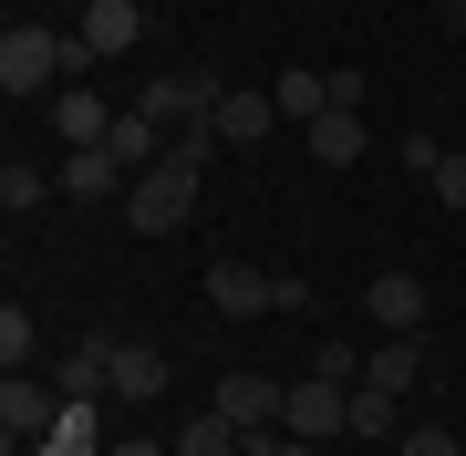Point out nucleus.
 Listing matches in <instances>:
<instances>
[{"label":"nucleus","instance_id":"nucleus-1","mask_svg":"<svg viewBox=\"0 0 466 456\" xmlns=\"http://www.w3.org/2000/svg\"><path fill=\"white\" fill-rule=\"evenodd\" d=\"M63 84H73V32L11 21V32H0V94H11V104H52Z\"/></svg>","mask_w":466,"mask_h":456},{"label":"nucleus","instance_id":"nucleus-2","mask_svg":"<svg viewBox=\"0 0 466 456\" xmlns=\"http://www.w3.org/2000/svg\"><path fill=\"white\" fill-rule=\"evenodd\" d=\"M311 290H300L290 270H249V259H218L208 270V311L218 321H269V311H300Z\"/></svg>","mask_w":466,"mask_h":456},{"label":"nucleus","instance_id":"nucleus-3","mask_svg":"<svg viewBox=\"0 0 466 456\" xmlns=\"http://www.w3.org/2000/svg\"><path fill=\"white\" fill-rule=\"evenodd\" d=\"M280 436H311V446L352 436V384H332V373H311V384H290V405H280Z\"/></svg>","mask_w":466,"mask_h":456},{"label":"nucleus","instance_id":"nucleus-4","mask_svg":"<svg viewBox=\"0 0 466 456\" xmlns=\"http://www.w3.org/2000/svg\"><path fill=\"white\" fill-rule=\"evenodd\" d=\"M52 425H63V384L0 373V436H11V446H52Z\"/></svg>","mask_w":466,"mask_h":456},{"label":"nucleus","instance_id":"nucleus-5","mask_svg":"<svg viewBox=\"0 0 466 456\" xmlns=\"http://www.w3.org/2000/svg\"><path fill=\"white\" fill-rule=\"evenodd\" d=\"M218 94H228L218 73H156V84L135 94V104H146V115L177 136V125H218Z\"/></svg>","mask_w":466,"mask_h":456},{"label":"nucleus","instance_id":"nucleus-6","mask_svg":"<svg viewBox=\"0 0 466 456\" xmlns=\"http://www.w3.org/2000/svg\"><path fill=\"white\" fill-rule=\"evenodd\" d=\"M52 177H63V198H94V208H125V156L115 146H63V156H52Z\"/></svg>","mask_w":466,"mask_h":456},{"label":"nucleus","instance_id":"nucleus-7","mask_svg":"<svg viewBox=\"0 0 466 456\" xmlns=\"http://www.w3.org/2000/svg\"><path fill=\"white\" fill-rule=\"evenodd\" d=\"M167 384H177V373H167L156 342H104V394H115V405H156Z\"/></svg>","mask_w":466,"mask_h":456},{"label":"nucleus","instance_id":"nucleus-8","mask_svg":"<svg viewBox=\"0 0 466 456\" xmlns=\"http://www.w3.org/2000/svg\"><path fill=\"white\" fill-rule=\"evenodd\" d=\"M208 405L228 415L238 436H280V405H290V384H269V373H228V384H218Z\"/></svg>","mask_w":466,"mask_h":456},{"label":"nucleus","instance_id":"nucleus-9","mask_svg":"<svg viewBox=\"0 0 466 456\" xmlns=\"http://www.w3.org/2000/svg\"><path fill=\"white\" fill-rule=\"evenodd\" d=\"M363 311H373V332H425V321H435V290H425L415 270H383V280L363 290Z\"/></svg>","mask_w":466,"mask_h":456},{"label":"nucleus","instance_id":"nucleus-10","mask_svg":"<svg viewBox=\"0 0 466 456\" xmlns=\"http://www.w3.org/2000/svg\"><path fill=\"white\" fill-rule=\"evenodd\" d=\"M363 384H373V394H394V405H404V394L425 384V332H383L373 353H363Z\"/></svg>","mask_w":466,"mask_h":456},{"label":"nucleus","instance_id":"nucleus-11","mask_svg":"<svg viewBox=\"0 0 466 456\" xmlns=\"http://www.w3.org/2000/svg\"><path fill=\"white\" fill-rule=\"evenodd\" d=\"M269 104H280V125H321L332 115V73H311V63L269 73Z\"/></svg>","mask_w":466,"mask_h":456},{"label":"nucleus","instance_id":"nucleus-12","mask_svg":"<svg viewBox=\"0 0 466 456\" xmlns=\"http://www.w3.org/2000/svg\"><path fill=\"white\" fill-rule=\"evenodd\" d=\"M52 136H63V146H104V136H115L104 94L94 84H63V94H52Z\"/></svg>","mask_w":466,"mask_h":456},{"label":"nucleus","instance_id":"nucleus-13","mask_svg":"<svg viewBox=\"0 0 466 456\" xmlns=\"http://www.w3.org/2000/svg\"><path fill=\"white\" fill-rule=\"evenodd\" d=\"M104 146L125 156V177H146V167H167V146H177V136H167V125L146 115V104H125V115H115V136H104Z\"/></svg>","mask_w":466,"mask_h":456},{"label":"nucleus","instance_id":"nucleus-14","mask_svg":"<svg viewBox=\"0 0 466 456\" xmlns=\"http://www.w3.org/2000/svg\"><path fill=\"white\" fill-rule=\"evenodd\" d=\"M84 42L104 52V63L135 52V42H146V0H94V11H84Z\"/></svg>","mask_w":466,"mask_h":456},{"label":"nucleus","instance_id":"nucleus-15","mask_svg":"<svg viewBox=\"0 0 466 456\" xmlns=\"http://www.w3.org/2000/svg\"><path fill=\"white\" fill-rule=\"evenodd\" d=\"M269 125H280V104H269V94H218V146H259L269 136Z\"/></svg>","mask_w":466,"mask_h":456},{"label":"nucleus","instance_id":"nucleus-16","mask_svg":"<svg viewBox=\"0 0 466 456\" xmlns=\"http://www.w3.org/2000/svg\"><path fill=\"white\" fill-rule=\"evenodd\" d=\"M300 146H311V167H352L373 136H363V115H321V125H300Z\"/></svg>","mask_w":466,"mask_h":456},{"label":"nucleus","instance_id":"nucleus-17","mask_svg":"<svg viewBox=\"0 0 466 456\" xmlns=\"http://www.w3.org/2000/svg\"><path fill=\"white\" fill-rule=\"evenodd\" d=\"M238 446H249V436H238V425L218 415V405H198V415L177 425V456H238Z\"/></svg>","mask_w":466,"mask_h":456},{"label":"nucleus","instance_id":"nucleus-18","mask_svg":"<svg viewBox=\"0 0 466 456\" xmlns=\"http://www.w3.org/2000/svg\"><path fill=\"white\" fill-rule=\"evenodd\" d=\"M52 187H63L52 167H32V156H11V167H0V208H11V218H32V208L52 198Z\"/></svg>","mask_w":466,"mask_h":456},{"label":"nucleus","instance_id":"nucleus-19","mask_svg":"<svg viewBox=\"0 0 466 456\" xmlns=\"http://www.w3.org/2000/svg\"><path fill=\"white\" fill-rule=\"evenodd\" d=\"M52 456H104V436H94V394H63V425H52Z\"/></svg>","mask_w":466,"mask_h":456},{"label":"nucleus","instance_id":"nucleus-20","mask_svg":"<svg viewBox=\"0 0 466 456\" xmlns=\"http://www.w3.org/2000/svg\"><path fill=\"white\" fill-rule=\"evenodd\" d=\"M32 353H42V321L11 301V311H0V363H11V373H32Z\"/></svg>","mask_w":466,"mask_h":456},{"label":"nucleus","instance_id":"nucleus-21","mask_svg":"<svg viewBox=\"0 0 466 456\" xmlns=\"http://www.w3.org/2000/svg\"><path fill=\"white\" fill-rule=\"evenodd\" d=\"M352 436H404V405L373 394V384H352Z\"/></svg>","mask_w":466,"mask_h":456},{"label":"nucleus","instance_id":"nucleus-22","mask_svg":"<svg viewBox=\"0 0 466 456\" xmlns=\"http://www.w3.org/2000/svg\"><path fill=\"white\" fill-rule=\"evenodd\" d=\"M52 384H63V394H94V384H104V332H94V342H73V353H63V373H52Z\"/></svg>","mask_w":466,"mask_h":456},{"label":"nucleus","instance_id":"nucleus-23","mask_svg":"<svg viewBox=\"0 0 466 456\" xmlns=\"http://www.w3.org/2000/svg\"><path fill=\"white\" fill-rule=\"evenodd\" d=\"M435 208H456V218H466V146H446V156H435Z\"/></svg>","mask_w":466,"mask_h":456},{"label":"nucleus","instance_id":"nucleus-24","mask_svg":"<svg viewBox=\"0 0 466 456\" xmlns=\"http://www.w3.org/2000/svg\"><path fill=\"white\" fill-rule=\"evenodd\" d=\"M394 456H466V436H446V425H404Z\"/></svg>","mask_w":466,"mask_h":456},{"label":"nucleus","instance_id":"nucleus-25","mask_svg":"<svg viewBox=\"0 0 466 456\" xmlns=\"http://www.w3.org/2000/svg\"><path fill=\"white\" fill-rule=\"evenodd\" d=\"M332 115H363V63H332Z\"/></svg>","mask_w":466,"mask_h":456},{"label":"nucleus","instance_id":"nucleus-26","mask_svg":"<svg viewBox=\"0 0 466 456\" xmlns=\"http://www.w3.org/2000/svg\"><path fill=\"white\" fill-rule=\"evenodd\" d=\"M311 373H332V384H363V363H352V342H342V332L321 342V363H311Z\"/></svg>","mask_w":466,"mask_h":456},{"label":"nucleus","instance_id":"nucleus-27","mask_svg":"<svg viewBox=\"0 0 466 456\" xmlns=\"http://www.w3.org/2000/svg\"><path fill=\"white\" fill-rule=\"evenodd\" d=\"M249 456H332V446H311V436H249Z\"/></svg>","mask_w":466,"mask_h":456},{"label":"nucleus","instance_id":"nucleus-28","mask_svg":"<svg viewBox=\"0 0 466 456\" xmlns=\"http://www.w3.org/2000/svg\"><path fill=\"white\" fill-rule=\"evenodd\" d=\"M104 456H177V446H156V436H125V446H104Z\"/></svg>","mask_w":466,"mask_h":456}]
</instances>
